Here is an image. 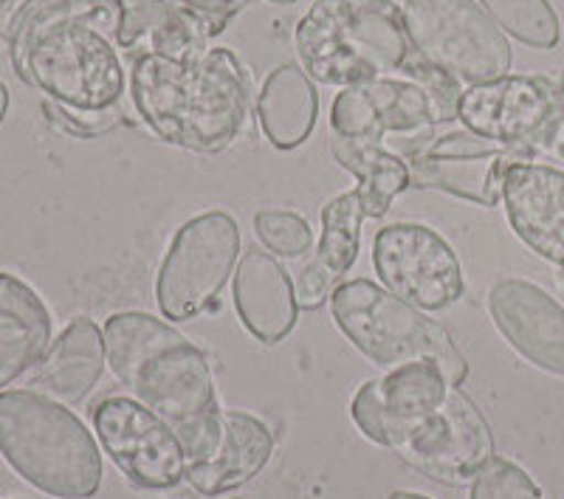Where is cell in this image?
<instances>
[{"instance_id":"obj_1","label":"cell","mask_w":564,"mask_h":499,"mask_svg":"<svg viewBox=\"0 0 564 499\" xmlns=\"http://www.w3.org/2000/svg\"><path fill=\"white\" fill-rule=\"evenodd\" d=\"M122 0H37L12 40V63L65 110L99 113L124 94L116 45Z\"/></svg>"},{"instance_id":"obj_2","label":"cell","mask_w":564,"mask_h":499,"mask_svg":"<svg viewBox=\"0 0 564 499\" xmlns=\"http://www.w3.org/2000/svg\"><path fill=\"white\" fill-rule=\"evenodd\" d=\"M139 116L167 144L200 153L229 148L249 116L251 83L231 48H204L184 59L141 54L130 65Z\"/></svg>"},{"instance_id":"obj_3","label":"cell","mask_w":564,"mask_h":499,"mask_svg":"<svg viewBox=\"0 0 564 499\" xmlns=\"http://www.w3.org/2000/svg\"><path fill=\"white\" fill-rule=\"evenodd\" d=\"M113 376L193 446L218 415V390L204 352L164 319L139 311L108 316L102 327Z\"/></svg>"},{"instance_id":"obj_4","label":"cell","mask_w":564,"mask_h":499,"mask_svg":"<svg viewBox=\"0 0 564 499\" xmlns=\"http://www.w3.org/2000/svg\"><path fill=\"white\" fill-rule=\"evenodd\" d=\"M0 457L48 497L90 499L102 486L97 437L43 392H0Z\"/></svg>"},{"instance_id":"obj_5","label":"cell","mask_w":564,"mask_h":499,"mask_svg":"<svg viewBox=\"0 0 564 499\" xmlns=\"http://www.w3.org/2000/svg\"><path fill=\"white\" fill-rule=\"evenodd\" d=\"M294 43L302 70L336 88L395 74L415 54L395 0H314Z\"/></svg>"},{"instance_id":"obj_6","label":"cell","mask_w":564,"mask_h":499,"mask_svg":"<svg viewBox=\"0 0 564 499\" xmlns=\"http://www.w3.org/2000/svg\"><path fill=\"white\" fill-rule=\"evenodd\" d=\"M330 314L352 347L379 367L392 370L430 359L441 365L455 387L466 381V356L457 350L446 327L390 294L379 282L345 280L330 294Z\"/></svg>"},{"instance_id":"obj_7","label":"cell","mask_w":564,"mask_h":499,"mask_svg":"<svg viewBox=\"0 0 564 499\" xmlns=\"http://www.w3.org/2000/svg\"><path fill=\"white\" fill-rule=\"evenodd\" d=\"M460 94V83L412 54L395 74L341 88L330 108V130L341 139L370 141L387 133H430L455 119Z\"/></svg>"},{"instance_id":"obj_8","label":"cell","mask_w":564,"mask_h":499,"mask_svg":"<svg viewBox=\"0 0 564 499\" xmlns=\"http://www.w3.org/2000/svg\"><path fill=\"white\" fill-rule=\"evenodd\" d=\"M412 52L460 85H480L511 70V45L480 0H404Z\"/></svg>"},{"instance_id":"obj_9","label":"cell","mask_w":564,"mask_h":499,"mask_svg":"<svg viewBox=\"0 0 564 499\" xmlns=\"http://www.w3.org/2000/svg\"><path fill=\"white\" fill-rule=\"evenodd\" d=\"M240 257V226L229 211L195 215L175 231L161 263L155 296L161 314L173 322L198 316L224 291Z\"/></svg>"},{"instance_id":"obj_10","label":"cell","mask_w":564,"mask_h":499,"mask_svg":"<svg viewBox=\"0 0 564 499\" xmlns=\"http://www.w3.org/2000/svg\"><path fill=\"white\" fill-rule=\"evenodd\" d=\"M387 448L443 486H463L494 457V437L480 410L452 387L426 415L392 423Z\"/></svg>"},{"instance_id":"obj_11","label":"cell","mask_w":564,"mask_h":499,"mask_svg":"<svg viewBox=\"0 0 564 499\" xmlns=\"http://www.w3.org/2000/svg\"><path fill=\"white\" fill-rule=\"evenodd\" d=\"M536 161L525 148H502L466 130L421 133V141L406 153L410 186L441 189L477 206H497L502 200V178L513 161Z\"/></svg>"},{"instance_id":"obj_12","label":"cell","mask_w":564,"mask_h":499,"mask_svg":"<svg viewBox=\"0 0 564 499\" xmlns=\"http://www.w3.org/2000/svg\"><path fill=\"white\" fill-rule=\"evenodd\" d=\"M90 421L105 455L133 486L164 491L186 477V448L178 432L141 401L110 395L90 410Z\"/></svg>"},{"instance_id":"obj_13","label":"cell","mask_w":564,"mask_h":499,"mask_svg":"<svg viewBox=\"0 0 564 499\" xmlns=\"http://www.w3.org/2000/svg\"><path fill=\"white\" fill-rule=\"evenodd\" d=\"M372 269L390 294L417 311H446L463 296V265L435 229L421 224H392L372 240Z\"/></svg>"},{"instance_id":"obj_14","label":"cell","mask_w":564,"mask_h":499,"mask_svg":"<svg viewBox=\"0 0 564 499\" xmlns=\"http://www.w3.org/2000/svg\"><path fill=\"white\" fill-rule=\"evenodd\" d=\"M274 435L260 417L240 410H218L198 441L186 448L184 480L204 497H220L246 486L269 466Z\"/></svg>"},{"instance_id":"obj_15","label":"cell","mask_w":564,"mask_h":499,"mask_svg":"<svg viewBox=\"0 0 564 499\" xmlns=\"http://www.w3.org/2000/svg\"><path fill=\"white\" fill-rule=\"evenodd\" d=\"M553 113V79L547 77H506L488 79L463 88L455 119L480 139L497 141L502 148L531 150ZM533 153V150H531ZM536 155V153H533Z\"/></svg>"},{"instance_id":"obj_16","label":"cell","mask_w":564,"mask_h":499,"mask_svg":"<svg viewBox=\"0 0 564 499\" xmlns=\"http://www.w3.org/2000/svg\"><path fill=\"white\" fill-rule=\"evenodd\" d=\"M488 314L522 359L564 376V307L536 282L506 276L488 291Z\"/></svg>"},{"instance_id":"obj_17","label":"cell","mask_w":564,"mask_h":499,"mask_svg":"<svg viewBox=\"0 0 564 499\" xmlns=\"http://www.w3.org/2000/svg\"><path fill=\"white\" fill-rule=\"evenodd\" d=\"M502 206L513 235L564 271V170L513 161L502 178Z\"/></svg>"},{"instance_id":"obj_18","label":"cell","mask_w":564,"mask_h":499,"mask_svg":"<svg viewBox=\"0 0 564 499\" xmlns=\"http://www.w3.org/2000/svg\"><path fill=\"white\" fill-rule=\"evenodd\" d=\"M361 209L359 193H341L322 206V237L314 257L302 265L294 276L296 305L302 311H316L322 302L330 300L352 269L361 246Z\"/></svg>"},{"instance_id":"obj_19","label":"cell","mask_w":564,"mask_h":499,"mask_svg":"<svg viewBox=\"0 0 564 499\" xmlns=\"http://www.w3.org/2000/svg\"><path fill=\"white\" fill-rule=\"evenodd\" d=\"M235 307L246 330L263 345H276L296 327L294 280L269 251H246L235 271Z\"/></svg>"},{"instance_id":"obj_20","label":"cell","mask_w":564,"mask_h":499,"mask_svg":"<svg viewBox=\"0 0 564 499\" xmlns=\"http://www.w3.org/2000/svg\"><path fill=\"white\" fill-rule=\"evenodd\" d=\"M105 365H108L105 333L94 319L79 316L45 350L43 361L34 367L29 387L65 406H77L97 390Z\"/></svg>"},{"instance_id":"obj_21","label":"cell","mask_w":564,"mask_h":499,"mask_svg":"<svg viewBox=\"0 0 564 499\" xmlns=\"http://www.w3.org/2000/svg\"><path fill=\"white\" fill-rule=\"evenodd\" d=\"M52 347V314L37 291L0 271V390L26 376Z\"/></svg>"},{"instance_id":"obj_22","label":"cell","mask_w":564,"mask_h":499,"mask_svg":"<svg viewBox=\"0 0 564 499\" xmlns=\"http://www.w3.org/2000/svg\"><path fill=\"white\" fill-rule=\"evenodd\" d=\"M204 32L193 14L175 0H122V23L116 32V45L122 52L161 54L170 59H184L204 52Z\"/></svg>"},{"instance_id":"obj_23","label":"cell","mask_w":564,"mask_h":499,"mask_svg":"<svg viewBox=\"0 0 564 499\" xmlns=\"http://www.w3.org/2000/svg\"><path fill=\"white\" fill-rule=\"evenodd\" d=\"M316 116H319V94L302 65L285 63L271 70L257 99V119L265 139L276 150L300 148L314 133Z\"/></svg>"},{"instance_id":"obj_24","label":"cell","mask_w":564,"mask_h":499,"mask_svg":"<svg viewBox=\"0 0 564 499\" xmlns=\"http://www.w3.org/2000/svg\"><path fill=\"white\" fill-rule=\"evenodd\" d=\"M330 153L339 161V166H345L347 173L359 178L356 193H359L365 218H384L392 200L410 186L406 161L381 148V141L334 135L330 139Z\"/></svg>"},{"instance_id":"obj_25","label":"cell","mask_w":564,"mask_h":499,"mask_svg":"<svg viewBox=\"0 0 564 499\" xmlns=\"http://www.w3.org/2000/svg\"><path fill=\"white\" fill-rule=\"evenodd\" d=\"M452 387L455 384L446 378L441 365L430 359L392 367L384 378H379L381 412H384V446L390 443L392 423L426 415L446 398Z\"/></svg>"},{"instance_id":"obj_26","label":"cell","mask_w":564,"mask_h":499,"mask_svg":"<svg viewBox=\"0 0 564 499\" xmlns=\"http://www.w3.org/2000/svg\"><path fill=\"white\" fill-rule=\"evenodd\" d=\"M494 23L513 40L531 48H556L562 40V23L547 0H480Z\"/></svg>"},{"instance_id":"obj_27","label":"cell","mask_w":564,"mask_h":499,"mask_svg":"<svg viewBox=\"0 0 564 499\" xmlns=\"http://www.w3.org/2000/svg\"><path fill=\"white\" fill-rule=\"evenodd\" d=\"M254 235L274 257H294L308 254L314 246V229L302 215L289 209H260L254 215Z\"/></svg>"},{"instance_id":"obj_28","label":"cell","mask_w":564,"mask_h":499,"mask_svg":"<svg viewBox=\"0 0 564 499\" xmlns=\"http://www.w3.org/2000/svg\"><path fill=\"white\" fill-rule=\"evenodd\" d=\"M468 499H545L531 474L506 457H491L471 480Z\"/></svg>"},{"instance_id":"obj_29","label":"cell","mask_w":564,"mask_h":499,"mask_svg":"<svg viewBox=\"0 0 564 499\" xmlns=\"http://www.w3.org/2000/svg\"><path fill=\"white\" fill-rule=\"evenodd\" d=\"M184 12L193 14V20L200 26L204 37H218L231 20L243 12L249 0H175Z\"/></svg>"},{"instance_id":"obj_30","label":"cell","mask_w":564,"mask_h":499,"mask_svg":"<svg viewBox=\"0 0 564 499\" xmlns=\"http://www.w3.org/2000/svg\"><path fill=\"white\" fill-rule=\"evenodd\" d=\"M553 79V113L547 119V124L542 128V133L533 139L531 150L533 153H542L547 159H556L564 164V70L551 74Z\"/></svg>"},{"instance_id":"obj_31","label":"cell","mask_w":564,"mask_h":499,"mask_svg":"<svg viewBox=\"0 0 564 499\" xmlns=\"http://www.w3.org/2000/svg\"><path fill=\"white\" fill-rule=\"evenodd\" d=\"M34 3L37 0H0V37L12 43L18 26L23 23V18H26Z\"/></svg>"},{"instance_id":"obj_32","label":"cell","mask_w":564,"mask_h":499,"mask_svg":"<svg viewBox=\"0 0 564 499\" xmlns=\"http://www.w3.org/2000/svg\"><path fill=\"white\" fill-rule=\"evenodd\" d=\"M7 113H9V90H7V85L0 83V124H3Z\"/></svg>"},{"instance_id":"obj_33","label":"cell","mask_w":564,"mask_h":499,"mask_svg":"<svg viewBox=\"0 0 564 499\" xmlns=\"http://www.w3.org/2000/svg\"><path fill=\"white\" fill-rule=\"evenodd\" d=\"M387 499H432V497H426V493H415V491H395Z\"/></svg>"},{"instance_id":"obj_34","label":"cell","mask_w":564,"mask_h":499,"mask_svg":"<svg viewBox=\"0 0 564 499\" xmlns=\"http://www.w3.org/2000/svg\"><path fill=\"white\" fill-rule=\"evenodd\" d=\"M271 3H276V7H289V3H296V0H271Z\"/></svg>"}]
</instances>
